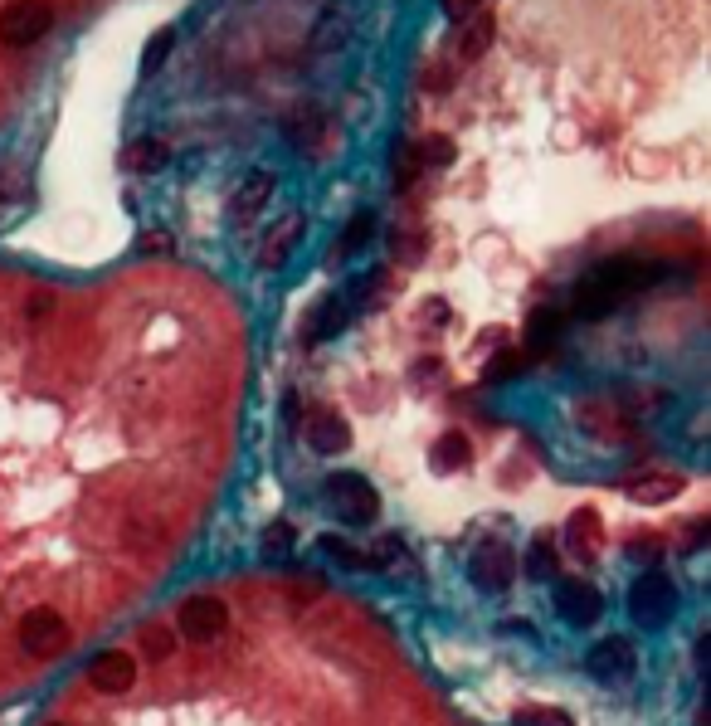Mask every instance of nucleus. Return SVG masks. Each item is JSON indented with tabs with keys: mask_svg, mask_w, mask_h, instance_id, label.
I'll list each match as a JSON object with an SVG mask.
<instances>
[{
	"mask_svg": "<svg viewBox=\"0 0 711 726\" xmlns=\"http://www.w3.org/2000/svg\"><path fill=\"white\" fill-rule=\"evenodd\" d=\"M526 575H531V580H551V575H556V546H551L546 536L526 551Z\"/></svg>",
	"mask_w": 711,
	"mask_h": 726,
	"instance_id": "nucleus-26",
	"label": "nucleus"
},
{
	"mask_svg": "<svg viewBox=\"0 0 711 726\" xmlns=\"http://www.w3.org/2000/svg\"><path fill=\"white\" fill-rule=\"evenodd\" d=\"M522 722H531V726H570V717H561V712H526Z\"/></svg>",
	"mask_w": 711,
	"mask_h": 726,
	"instance_id": "nucleus-36",
	"label": "nucleus"
},
{
	"mask_svg": "<svg viewBox=\"0 0 711 726\" xmlns=\"http://www.w3.org/2000/svg\"><path fill=\"white\" fill-rule=\"evenodd\" d=\"M468 575H473V585L487 590V595L507 590V585H512V551L497 546V541H487V546H478V556H473Z\"/></svg>",
	"mask_w": 711,
	"mask_h": 726,
	"instance_id": "nucleus-9",
	"label": "nucleus"
},
{
	"mask_svg": "<svg viewBox=\"0 0 711 726\" xmlns=\"http://www.w3.org/2000/svg\"><path fill=\"white\" fill-rule=\"evenodd\" d=\"M283 132H288V142H293L298 152H312V147L322 142V113H317V108H298V113L283 122Z\"/></svg>",
	"mask_w": 711,
	"mask_h": 726,
	"instance_id": "nucleus-19",
	"label": "nucleus"
},
{
	"mask_svg": "<svg viewBox=\"0 0 711 726\" xmlns=\"http://www.w3.org/2000/svg\"><path fill=\"white\" fill-rule=\"evenodd\" d=\"M20 649L30 653V658H59V653L69 649V624H64V614L49 610V605H39L20 619Z\"/></svg>",
	"mask_w": 711,
	"mask_h": 726,
	"instance_id": "nucleus-4",
	"label": "nucleus"
},
{
	"mask_svg": "<svg viewBox=\"0 0 711 726\" xmlns=\"http://www.w3.org/2000/svg\"><path fill=\"white\" fill-rule=\"evenodd\" d=\"M171 44H176V35H171V30H156V35L147 39V49H142V74H156V69L166 64Z\"/></svg>",
	"mask_w": 711,
	"mask_h": 726,
	"instance_id": "nucleus-28",
	"label": "nucleus"
},
{
	"mask_svg": "<svg viewBox=\"0 0 711 726\" xmlns=\"http://www.w3.org/2000/svg\"><path fill=\"white\" fill-rule=\"evenodd\" d=\"M307 444L317 449V454H346L351 449V429H346V420L341 415H317V420L307 424Z\"/></svg>",
	"mask_w": 711,
	"mask_h": 726,
	"instance_id": "nucleus-14",
	"label": "nucleus"
},
{
	"mask_svg": "<svg viewBox=\"0 0 711 726\" xmlns=\"http://www.w3.org/2000/svg\"><path fill=\"white\" fill-rule=\"evenodd\" d=\"M375 239V210H361V215H351V225H346V234H341L337 254L346 259V254H356V249H366Z\"/></svg>",
	"mask_w": 711,
	"mask_h": 726,
	"instance_id": "nucleus-22",
	"label": "nucleus"
},
{
	"mask_svg": "<svg viewBox=\"0 0 711 726\" xmlns=\"http://www.w3.org/2000/svg\"><path fill=\"white\" fill-rule=\"evenodd\" d=\"M176 639H186V644H215V639H225L229 629V605L220 595H190L181 600V610H176Z\"/></svg>",
	"mask_w": 711,
	"mask_h": 726,
	"instance_id": "nucleus-1",
	"label": "nucleus"
},
{
	"mask_svg": "<svg viewBox=\"0 0 711 726\" xmlns=\"http://www.w3.org/2000/svg\"><path fill=\"white\" fill-rule=\"evenodd\" d=\"M293 541H298V532H293V522H283V517L263 527V551H268V556H278V551H293Z\"/></svg>",
	"mask_w": 711,
	"mask_h": 726,
	"instance_id": "nucleus-30",
	"label": "nucleus"
},
{
	"mask_svg": "<svg viewBox=\"0 0 711 726\" xmlns=\"http://www.w3.org/2000/svg\"><path fill=\"white\" fill-rule=\"evenodd\" d=\"M648 561V566H653V561H658V546H653V541H648V536H643V541H629V561Z\"/></svg>",
	"mask_w": 711,
	"mask_h": 726,
	"instance_id": "nucleus-34",
	"label": "nucleus"
},
{
	"mask_svg": "<svg viewBox=\"0 0 711 726\" xmlns=\"http://www.w3.org/2000/svg\"><path fill=\"white\" fill-rule=\"evenodd\" d=\"M137 249H142V254H151V259H156V254H176V239H171L166 230H147L142 239H137Z\"/></svg>",
	"mask_w": 711,
	"mask_h": 726,
	"instance_id": "nucleus-31",
	"label": "nucleus"
},
{
	"mask_svg": "<svg viewBox=\"0 0 711 726\" xmlns=\"http://www.w3.org/2000/svg\"><path fill=\"white\" fill-rule=\"evenodd\" d=\"M707 532H711V522H692V527H687V551H702Z\"/></svg>",
	"mask_w": 711,
	"mask_h": 726,
	"instance_id": "nucleus-37",
	"label": "nucleus"
},
{
	"mask_svg": "<svg viewBox=\"0 0 711 726\" xmlns=\"http://www.w3.org/2000/svg\"><path fill=\"white\" fill-rule=\"evenodd\" d=\"M142 653H147L151 663H166L176 653V629L171 624H147L142 629Z\"/></svg>",
	"mask_w": 711,
	"mask_h": 726,
	"instance_id": "nucleus-23",
	"label": "nucleus"
},
{
	"mask_svg": "<svg viewBox=\"0 0 711 726\" xmlns=\"http://www.w3.org/2000/svg\"><path fill=\"white\" fill-rule=\"evenodd\" d=\"M49 726H64V722H49Z\"/></svg>",
	"mask_w": 711,
	"mask_h": 726,
	"instance_id": "nucleus-39",
	"label": "nucleus"
},
{
	"mask_svg": "<svg viewBox=\"0 0 711 726\" xmlns=\"http://www.w3.org/2000/svg\"><path fill=\"white\" fill-rule=\"evenodd\" d=\"M429 463H434L439 473L468 468V463H473V439H468L463 429H444V434L434 439V449H429Z\"/></svg>",
	"mask_w": 711,
	"mask_h": 726,
	"instance_id": "nucleus-12",
	"label": "nucleus"
},
{
	"mask_svg": "<svg viewBox=\"0 0 711 726\" xmlns=\"http://www.w3.org/2000/svg\"><path fill=\"white\" fill-rule=\"evenodd\" d=\"M624 493H629V502H638V507H658V502H673V497L682 493V478H677V473H648V478H634Z\"/></svg>",
	"mask_w": 711,
	"mask_h": 726,
	"instance_id": "nucleus-15",
	"label": "nucleus"
},
{
	"mask_svg": "<svg viewBox=\"0 0 711 726\" xmlns=\"http://www.w3.org/2000/svg\"><path fill=\"white\" fill-rule=\"evenodd\" d=\"M492 30H497V20H492L487 10H478V15H468V20H463V30H458V59H463V64L483 59V54H487V44H492Z\"/></svg>",
	"mask_w": 711,
	"mask_h": 726,
	"instance_id": "nucleus-16",
	"label": "nucleus"
},
{
	"mask_svg": "<svg viewBox=\"0 0 711 726\" xmlns=\"http://www.w3.org/2000/svg\"><path fill=\"white\" fill-rule=\"evenodd\" d=\"M517 371H522V356H517V346H507V351H497V356L487 361L483 381H487V385H502V381H512Z\"/></svg>",
	"mask_w": 711,
	"mask_h": 726,
	"instance_id": "nucleus-27",
	"label": "nucleus"
},
{
	"mask_svg": "<svg viewBox=\"0 0 711 726\" xmlns=\"http://www.w3.org/2000/svg\"><path fill=\"white\" fill-rule=\"evenodd\" d=\"M317 546H322V556H332V561H337L341 571H375V556H371V551H351L341 536H322Z\"/></svg>",
	"mask_w": 711,
	"mask_h": 726,
	"instance_id": "nucleus-21",
	"label": "nucleus"
},
{
	"mask_svg": "<svg viewBox=\"0 0 711 726\" xmlns=\"http://www.w3.org/2000/svg\"><path fill=\"white\" fill-rule=\"evenodd\" d=\"M444 322H449V307L439 303V298H434V303H424V327H444Z\"/></svg>",
	"mask_w": 711,
	"mask_h": 726,
	"instance_id": "nucleus-35",
	"label": "nucleus"
},
{
	"mask_svg": "<svg viewBox=\"0 0 711 726\" xmlns=\"http://www.w3.org/2000/svg\"><path fill=\"white\" fill-rule=\"evenodd\" d=\"M468 5H478V0H444V10H449V15H463Z\"/></svg>",
	"mask_w": 711,
	"mask_h": 726,
	"instance_id": "nucleus-38",
	"label": "nucleus"
},
{
	"mask_svg": "<svg viewBox=\"0 0 711 726\" xmlns=\"http://www.w3.org/2000/svg\"><path fill=\"white\" fill-rule=\"evenodd\" d=\"M449 83H453V64H449V59H434V64L424 69V88H429V93H434V88H449Z\"/></svg>",
	"mask_w": 711,
	"mask_h": 726,
	"instance_id": "nucleus-32",
	"label": "nucleus"
},
{
	"mask_svg": "<svg viewBox=\"0 0 711 726\" xmlns=\"http://www.w3.org/2000/svg\"><path fill=\"white\" fill-rule=\"evenodd\" d=\"M599 536H604V527H599L595 507H575V512H570V522H565V541H570V551L590 561V556L599 551Z\"/></svg>",
	"mask_w": 711,
	"mask_h": 726,
	"instance_id": "nucleus-13",
	"label": "nucleus"
},
{
	"mask_svg": "<svg viewBox=\"0 0 711 726\" xmlns=\"http://www.w3.org/2000/svg\"><path fill=\"white\" fill-rule=\"evenodd\" d=\"M127 171L132 176H156V171H166V161H171V147L161 142V137H137L132 147H127Z\"/></svg>",
	"mask_w": 711,
	"mask_h": 726,
	"instance_id": "nucleus-17",
	"label": "nucleus"
},
{
	"mask_svg": "<svg viewBox=\"0 0 711 726\" xmlns=\"http://www.w3.org/2000/svg\"><path fill=\"white\" fill-rule=\"evenodd\" d=\"M556 610H561L565 624L590 629V624H599V614H604V600H599L595 585H585V580H556Z\"/></svg>",
	"mask_w": 711,
	"mask_h": 726,
	"instance_id": "nucleus-6",
	"label": "nucleus"
},
{
	"mask_svg": "<svg viewBox=\"0 0 711 726\" xmlns=\"http://www.w3.org/2000/svg\"><path fill=\"white\" fill-rule=\"evenodd\" d=\"M137 658L127 649H103L93 663H88V683L98 692H108V697H117V692H127L132 683H137Z\"/></svg>",
	"mask_w": 711,
	"mask_h": 726,
	"instance_id": "nucleus-7",
	"label": "nucleus"
},
{
	"mask_svg": "<svg viewBox=\"0 0 711 726\" xmlns=\"http://www.w3.org/2000/svg\"><path fill=\"white\" fill-rule=\"evenodd\" d=\"M327 497L337 502V512L346 522H375V512H380V493H375L371 483L361 478V473H332L327 478Z\"/></svg>",
	"mask_w": 711,
	"mask_h": 726,
	"instance_id": "nucleus-5",
	"label": "nucleus"
},
{
	"mask_svg": "<svg viewBox=\"0 0 711 726\" xmlns=\"http://www.w3.org/2000/svg\"><path fill=\"white\" fill-rule=\"evenodd\" d=\"M556 332H561L556 307H536V312H531V322H526V346H531V351H551Z\"/></svg>",
	"mask_w": 711,
	"mask_h": 726,
	"instance_id": "nucleus-20",
	"label": "nucleus"
},
{
	"mask_svg": "<svg viewBox=\"0 0 711 726\" xmlns=\"http://www.w3.org/2000/svg\"><path fill=\"white\" fill-rule=\"evenodd\" d=\"M419 171H424V161H419V142H405V147L395 152V191H410L414 181H419Z\"/></svg>",
	"mask_w": 711,
	"mask_h": 726,
	"instance_id": "nucleus-25",
	"label": "nucleus"
},
{
	"mask_svg": "<svg viewBox=\"0 0 711 726\" xmlns=\"http://www.w3.org/2000/svg\"><path fill=\"white\" fill-rule=\"evenodd\" d=\"M419 161H424V171H444V166H453V137H444V132L424 137V142H419Z\"/></svg>",
	"mask_w": 711,
	"mask_h": 726,
	"instance_id": "nucleus-24",
	"label": "nucleus"
},
{
	"mask_svg": "<svg viewBox=\"0 0 711 726\" xmlns=\"http://www.w3.org/2000/svg\"><path fill=\"white\" fill-rule=\"evenodd\" d=\"M677 610V585L668 580V575L658 571H643L629 585V614H634V624H643V629H663L668 619H673Z\"/></svg>",
	"mask_w": 711,
	"mask_h": 726,
	"instance_id": "nucleus-2",
	"label": "nucleus"
},
{
	"mask_svg": "<svg viewBox=\"0 0 711 726\" xmlns=\"http://www.w3.org/2000/svg\"><path fill=\"white\" fill-rule=\"evenodd\" d=\"M346 298H327V303L312 312V322H307V342H327V337H337L341 327H346Z\"/></svg>",
	"mask_w": 711,
	"mask_h": 726,
	"instance_id": "nucleus-18",
	"label": "nucleus"
},
{
	"mask_svg": "<svg viewBox=\"0 0 711 726\" xmlns=\"http://www.w3.org/2000/svg\"><path fill=\"white\" fill-rule=\"evenodd\" d=\"M49 25H54V15H49L44 0H10V5H0V44L5 49H30V44H39L49 35Z\"/></svg>",
	"mask_w": 711,
	"mask_h": 726,
	"instance_id": "nucleus-3",
	"label": "nucleus"
},
{
	"mask_svg": "<svg viewBox=\"0 0 711 726\" xmlns=\"http://www.w3.org/2000/svg\"><path fill=\"white\" fill-rule=\"evenodd\" d=\"M268 200H273V171H254V176H249V181L234 191V200H229V220L249 225V220L259 215Z\"/></svg>",
	"mask_w": 711,
	"mask_h": 726,
	"instance_id": "nucleus-10",
	"label": "nucleus"
},
{
	"mask_svg": "<svg viewBox=\"0 0 711 726\" xmlns=\"http://www.w3.org/2000/svg\"><path fill=\"white\" fill-rule=\"evenodd\" d=\"M390 249H395V259H400V264H419V259H424V234H419V230H395Z\"/></svg>",
	"mask_w": 711,
	"mask_h": 726,
	"instance_id": "nucleus-29",
	"label": "nucleus"
},
{
	"mask_svg": "<svg viewBox=\"0 0 711 726\" xmlns=\"http://www.w3.org/2000/svg\"><path fill=\"white\" fill-rule=\"evenodd\" d=\"M634 663H638V653L624 634H609V639H599L595 649L585 653V668H590L595 678H609V683H614V678H629Z\"/></svg>",
	"mask_w": 711,
	"mask_h": 726,
	"instance_id": "nucleus-8",
	"label": "nucleus"
},
{
	"mask_svg": "<svg viewBox=\"0 0 711 726\" xmlns=\"http://www.w3.org/2000/svg\"><path fill=\"white\" fill-rule=\"evenodd\" d=\"M341 39H346V25H341V15H332V20H327V30H317V35H312V44H317V49H332V44H341Z\"/></svg>",
	"mask_w": 711,
	"mask_h": 726,
	"instance_id": "nucleus-33",
	"label": "nucleus"
},
{
	"mask_svg": "<svg viewBox=\"0 0 711 726\" xmlns=\"http://www.w3.org/2000/svg\"><path fill=\"white\" fill-rule=\"evenodd\" d=\"M302 215H288L283 225H273L268 230V239H263V249H259V264L263 268H278V264H288V254L298 249V239H302Z\"/></svg>",
	"mask_w": 711,
	"mask_h": 726,
	"instance_id": "nucleus-11",
	"label": "nucleus"
}]
</instances>
